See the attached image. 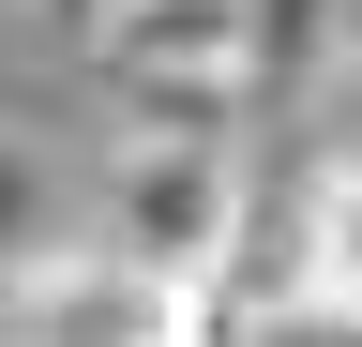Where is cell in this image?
I'll list each match as a JSON object with an SVG mask.
<instances>
[{
  "mask_svg": "<svg viewBox=\"0 0 362 347\" xmlns=\"http://www.w3.org/2000/svg\"><path fill=\"white\" fill-rule=\"evenodd\" d=\"M317 61H332V0H242V91H257V76L302 91Z\"/></svg>",
  "mask_w": 362,
  "mask_h": 347,
  "instance_id": "cell-6",
  "label": "cell"
},
{
  "mask_svg": "<svg viewBox=\"0 0 362 347\" xmlns=\"http://www.w3.org/2000/svg\"><path fill=\"white\" fill-rule=\"evenodd\" d=\"M16 16H45V30H90V0H16Z\"/></svg>",
  "mask_w": 362,
  "mask_h": 347,
  "instance_id": "cell-8",
  "label": "cell"
},
{
  "mask_svg": "<svg viewBox=\"0 0 362 347\" xmlns=\"http://www.w3.org/2000/svg\"><path fill=\"white\" fill-rule=\"evenodd\" d=\"M121 91H242V0H90Z\"/></svg>",
  "mask_w": 362,
  "mask_h": 347,
  "instance_id": "cell-4",
  "label": "cell"
},
{
  "mask_svg": "<svg viewBox=\"0 0 362 347\" xmlns=\"http://www.w3.org/2000/svg\"><path fill=\"white\" fill-rule=\"evenodd\" d=\"M0 347H197V287L136 272L106 242H45L0 272Z\"/></svg>",
  "mask_w": 362,
  "mask_h": 347,
  "instance_id": "cell-2",
  "label": "cell"
},
{
  "mask_svg": "<svg viewBox=\"0 0 362 347\" xmlns=\"http://www.w3.org/2000/svg\"><path fill=\"white\" fill-rule=\"evenodd\" d=\"M332 61H347V76H362V0H332Z\"/></svg>",
  "mask_w": 362,
  "mask_h": 347,
  "instance_id": "cell-7",
  "label": "cell"
},
{
  "mask_svg": "<svg viewBox=\"0 0 362 347\" xmlns=\"http://www.w3.org/2000/svg\"><path fill=\"white\" fill-rule=\"evenodd\" d=\"M242 151H226V121H121L106 182H90V242L136 257V272L166 287H211L226 242H242Z\"/></svg>",
  "mask_w": 362,
  "mask_h": 347,
  "instance_id": "cell-1",
  "label": "cell"
},
{
  "mask_svg": "<svg viewBox=\"0 0 362 347\" xmlns=\"http://www.w3.org/2000/svg\"><path fill=\"white\" fill-rule=\"evenodd\" d=\"M61 242V166H45V136H16V121H0V272H16V257H45Z\"/></svg>",
  "mask_w": 362,
  "mask_h": 347,
  "instance_id": "cell-5",
  "label": "cell"
},
{
  "mask_svg": "<svg viewBox=\"0 0 362 347\" xmlns=\"http://www.w3.org/2000/svg\"><path fill=\"white\" fill-rule=\"evenodd\" d=\"M226 272H242V287H287V302H317V317H347V332H362V136L317 151L287 211H242Z\"/></svg>",
  "mask_w": 362,
  "mask_h": 347,
  "instance_id": "cell-3",
  "label": "cell"
}]
</instances>
